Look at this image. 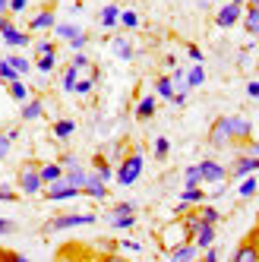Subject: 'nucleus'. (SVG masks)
<instances>
[{"label":"nucleus","instance_id":"17","mask_svg":"<svg viewBox=\"0 0 259 262\" xmlns=\"http://www.w3.org/2000/svg\"><path fill=\"white\" fill-rule=\"evenodd\" d=\"M41 171V183L48 186V183H57V180H63V167H60V161H48V164H41L38 167Z\"/></svg>","mask_w":259,"mask_h":262},{"label":"nucleus","instance_id":"7","mask_svg":"<svg viewBox=\"0 0 259 262\" xmlns=\"http://www.w3.org/2000/svg\"><path fill=\"white\" fill-rule=\"evenodd\" d=\"M231 142V133H228V117H218L209 129V145L212 148H228Z\"/></svg>","mask_w":259,"mask_h":262},{"label":"nucleus","instance_id":"21","mask_svg":"<svg viewBox=\"0 0 259 262\" xmlns=\"http://www.w3.org/2000/svg\"><path fill=\"white\" fill-rule=\"evenodd\" d=\"M41 114H45V101L41 98H29L23 104V120H38Z\"/></svg>","mask_w":259,"mask_h":262},{"label":"nucleus","instance_id":"43","mask_svg":"<svg viewBox=\"0 0 259 262\" xmlns=\"http://www.w3.org/2000/svg\"><path fill=\"white\" fill-rule=\"evenodd\" d=\"M10 145H13V139H10L7 133H0V161H4V158L10 155Z\"/></svg>","mask_w":259,"mask_h":262},{"label":"nucleus","instance_id":"36","mask_svg":"<svg viewBox=\"0 0 259 262\" xmlns=\"http://www.w3.org/2000/svg\"><path fill=\"white\" fill-rule=\"evenodd\" d=\"M256 190H259V180L250 174V177H244V183H240V196L244 199H250V196H256Z\"/></svg>","mask_w":259,"mask_h":262},{"label":"nucleus","instance_id":"47","mask_svg":"<svg viewBox=\"0 0 259 262\" xmlns=\"http://www.w3.org/2000/svg\"><path fill=\"white\" fill-rule=\"evenodd\" d=\"M117 247H123V250H130V253H139V250H142V243H136V240H130V237H126V240L117 243Z\"/></svg>","mask_w":259,"mask_h":262},{"label":"nucleus","instance_id":"60","mask_svg":"<svg viewBox=\"0 0 259 262\" xmlns=\"http://www.w3.org/2000/svg\"><path fill=\"white\" fill-rule=\"evenodd\" d=\"M228 4H237V7H244V0H228Z\"/></svg>","mask_w":259,"mask_h":262},{"label":"nucleus","instance_id":"19","mask_svg":"<svg viewBox=\"0 0 259 262\" xmlns=\"http://www.w3.org/2000/svg\"><path fill=\"white\" fill-rule=\"evenodd\" d=\"M155 111H158V98H155V95H145V98L136 104V117H139V120H152Z\"/></svg>","mask_w":259,"mask_h":262},{"label":"nucleus","instance_id":"51","mask_svg":"<svg viewBox=\"0 0 259 262\" xmlns=\"http://www.w3.org/2000/svg\"><path fill=\"white\" fill-rule=\"evenodd\" d=\"M29 7V0H10V13H23Z\"/></svg>","mask_w":259,"mask_h":262},{"label":"nucleus","instance_id":"40","mask_svg":"<svg viewBox=\"0 0 259 262\" xmlns=\"http://www.w3.org/2000/svg\"><path fill=\"white\" fill-rule=\"evenodd\" d=\"M168 152H171V142L164 139V136H158V139H155V158L164 161V158H168Z\"/></svg>","mask_w":259,"mask_h":262},{"label":"nucleus","instance_id":"15","mask_svg":"<svg viewBox=\"0 0 259 262\" xmlns=\"http://www.w3.org/2000/svg\"><path fill=\"white\" fill-rule=\"evenodd\" d=\"M0 38H4V45H10V48H23V45H29V35H26L23 29H16V26H7L4 32H0Z\"/></svg>","mask_w":259,"mask_h":262},{"label":"nucleus","instance_id":"35","mask_svg":"<svg viewBox=\"0 0 259 262\" xmlns=\"http://www.w3.org/2000/svg\"><path fill=\"white\" fill-rule=\"evenodd\" d=\"M54 67H57V54H45V57H38V63H35L38 73H54Z\"/></svg>","mask_w":259,"mask_h":262},{"label":"nucleus","instance_id":"48","mask_svg":"<svg viewBox=\"0 0 259 262\" xmlns=\"http://www.w3.org/2000/svg\"><path fill=\"white\" fill-rule=\"evenodd\" d=\"M0 234H16V221H10V218H0Z\"/></svg>","mask_w":259,"mask_h":262},{"label":"nucleus","instance_id":"56","mask_svg":"<svg viewBox=\"0 0 259 262\" xmlns=\"http://www.w3.org/2000/svg\"><path fill=\"white\" fill-rule=\"evenodd\" d=\"M16 259V253H10V250H0V262H13Z\"/></svg>","mask_w":259,"mask_h":262},{"label":"nucleus","instance_id":"39","mask_svg":"<svg viewBox=\"0 0 259 262\" xmlns=\"http://www.w3.org/2000/svg\"><path fill=\"white\" fill-rule=\"evenodd\" d=\"M123 29H136L139 26V16L133 13V10H120V19H117Z\"/></svg>","mask_w":259,"mask_h":262},{"label":"nucleus","instance_id":"30","mask_svg":"<svg viewBox=\"0 0 259 262\" xmlns=\"http://www.w3.org/2000/svg\"><path fill=\"white\" fill-rule=\"evenodd\" d=\"M202 199H206L202 186H187V190H183V199H180V202H187V205H202Z\"/></svg>","mask_w":259,"mask_h":262},{"label":"nucleus","instance_id":"49","mask_svg":"<svg viewBox=\"0 0 259 262\" xmlns=\"http://www.w3.org/2000/svg\"><path fill=\"white\" fill-rule=\"evenodd\" d=\"M16 199H19V196H16L10 186H0V202H16Z\"/></svg>","mask_w":259,"mask_h":262},{"label":"nucleus","instance_id":"3","mask_svg":"<svg viewBox=\"0 0 259 262\" xmlns=\"http://www.w3.org/2000/svg\"><path fill=\"white\" fill-rule=\"evenodd\" d=\"M142 164H145L142 152H133L130 158H123V161H120V167L114 171L117 183H120V186H133V183L139 180V174H142Z\"/></svg>","mask_w":259,"mask_h":262},{"label":"nucleus","instance_id":"32","mask_svg":"<svg viewBox=\"0 0 259 262\" xmlns=\"http://www.w3.org/2000/svg\"><path fill=\"white\" fill-rule=\"evenodd\" d=\"M10 67L19 73V76H29V70H32V63H29V57H19V54H10Z\"/></svg>","mask_w":259,"mask_h":262},{"label":"nucleus","instance_id":"22","mask_svg":"<svg viewBox=\"0 0 259 262\" xmlns=\"http://www.w3.org/2000/svg\"><path fill=\"white\" fill-rule=\"evenodd\" d=\"M54 35H57V38H63V41L70 45L73 38H76V35H82V29H79V26H73V23H57V26H54Z\"/></svg>","mask_w":259,"mask_h":262},{"label":"nucleus","instance_id":"25","mask_svg":"<svg viewBox=\"0 0 259 262\" xmlns=\"http://www.w3.org/2000/svg\"><path fill=\"white\" fill-rule=\"evenodd\" d=\"M202 228V218H199V212H187L183 215V231H187V237L193 240L196 237V231Z\"/></svg>","mask_w":259,"mask_h":262},{"label":"nucleus","instance_id":"31","mask_svg":"<svg viewBox=\"0 0 259 262\" xmlns=\"http://www.w3.org/2000/svg\"><path fill=\"white\" fill-rule=\"evenodd\" d=\"M155 95H161V98H174V82H171V76H161L158 82H155Z\"/></svg>","mask_w":259,"mask_h":262},{"label":"nucleus","instance_id":"41","mask_svg":"<svg viewBox=\"0 0 259 262\" xmlns=\"http://www.w3.org/2000/svg\"><path fill=\"white\" fill-rule=\"evenodd\" d=\"M92 85H95V76H92V79H79L73 92H76V95H89V92H92Z\"/></svg>","mask_w":259,"mask_h":262},{"label":"nucleus","instance_id":"54","mask_svg":"<svg viewBox=\"0 0 259 262\" xmlns=\"http://www.w3.org/2000/svg\"><path fill=\"white\" fill-rule=\"evenodd\" d=\"M247 95H250V98H253V101H259V79H256V82H250V85H247Z\"/></svg>","mask_w":259,"mask_h":262},{"label":"nucleus","instance_id":"50","mask_svg":"<svg viewBox=\"0 0 259 262\" xmlns=\"http://www.w3.org/2000/svg\"><path fill=\"white\" fill-rule=\"evenodd\" d=\"M76 164H79L76 155H63V158H60V167H63V171H70V167H76Z\"/></svg>","mask_w":259,"mask_h":262},{"label":"nucleus","instance_id":"24","mask_svg":"<svg viewBox=\"0 0 259 262\" xmlns=\"http://www.w3.org/2000/svg\"><path fill=\"white\" fill-rule=\"evenodd\" d=\"M117 19H120V10H117L114 4L101 7V29H114V26H117Z\"/></svg>","mask_w":259,"mask_h":262},{"label":"nucleus","instance_id":"10","mask_svg":"<svg viewBox=\"0 0 259 262\" xmlns=\"http://www.w3.org/2000/svg\"><path fill=\"white\" fill-rule=\"evenodd\" d=\"M51 202H63V199H76V196H82L76 186H70V183H63V180H57V183H48V193H45Z\"/></svg>","mask_w":259,"mask_h":262},{"label":"nucleus","instance_id":"44","mask_svg":"<svg viewBox=\"0 0 259 262\" xmlns=\"http://www.w3.org/2000/svg\"><path fill=\"white\" fill-rule=\"evenodd\" d=\"M85 45H89V35H85V32H82V35H76V38H73V41H70V48H73V54H76V51H82Z\"/></svg>","mask_w":259,"mask_h":262},{"label":"nucleus","instance_id":"52","mask_svg":"<svg viewBox=\"0 0 259 262\" xmlns=\"http://www.w3.org/2000/svg\"><path fill=\"white\" fill-rule=\"evenodd\" d=\"M187 54H190V60H193V63H202V51H199L196 45H190V48H187Z\"/></svg>","mask_w":259,"mask_h":262},{"label":"nucleus","instance_id":"38","mask_svg":"<svg viewBox=\"0 0 259 262\" xmlns=\"http://www.w3.org/2000/svg\"><path fill=\"white\" fill-rule=\"evenodd\" d=\"M199 218L202 221H206V224H218V209H215V205H199Z\"/></svg>","mask_w":259,"mask_h":262},{"label":"nucleus","instance_id":"28","mask_svg":"<svg viewBox=\"0 0 259 262\" xmlns=\"http://www.w3.org/2000/svg\"><path fill=\"white\" fill-rule=\"evenodd\" d=\"M95 174H98L104 183H107L111 177H114V167H111V161H107L104 155H95Z\"/></svg>","mask_w":259,"mask_h":262},{"label":"nucleus","instance_id":"46","mask_svg":"<svg viewBox=\"0 0 259 262\" xmlns=\"http://www.w3.org/2000/svg\"><path fill=\"white\" fill-rule=\"evenodd\" d=\"M95 262H126V259H123L120 253H114V250H111V253H101V256H98Z\"/></svg>","mask_w":259,"mask_h":262},{"label":"nucleus","instance_id":"1","mask_svg":"<svg viewBox=\"0 0 259 262\" xmlns=\"http://www.w3.org/2000/svg\"><path fill=\"white\" fill-rule=\"evenodd\" d=\"M98 215H92V212H67V215H57V218H51L45 224V234H57V231H70V228H85V224H95Z\"/></svg>","mask_w":259,"mask_h":262},{"label":"nucleus","instance_id":"59","mask_svg":"<svg viewBox=\"0 0 259 262\" xmlns=\"http://www.w3.org/2000/svg\"><path fill=\"white\" fill-rule=\"evenodd\" d=\"M247 4H250V7H253V10H259V0H247Z\"/></svg>","mask_w":259,"mask_h":262},{"label":"nucleus","instance_id":"23","mask_svg":"<svg viewBox=\"0 0 259 262\" xmlns=\"http://www.w3.org/2000/svg\"><path fill=\"white\" fill-rule=\"evenodd\" d=\"M240 23H244V29L253 35L256 41H259V10H253V7H250V10L244 13V19H240Z\"/></svg>","mask_w":259,"mask_h":262},{"label":"nucleus","instance_id":"37","mask_svg":"<svg viewBox=\"0 0 259 262\" xmlns=\"http://www.w3.org/2000/svg\"><path fill=\"white\" fill-rule=\"evenodd\" d=\"M76 82H79V70L76 67H67V73H63V92H73Z\"/></svg>","mask_w":259,"mask_h":262},{"label":"nucleus","instance_id":"6","mask_svg":"<svg viewBox=\"0 0 259 262\" xmlns=\"http://www.w3.org/2000/svg\"><path fill=\"white\" fill-rule=\"evenodd\" d=\"M228 133H231V142H250L253 139V120L228 117Z\"/></svg>","mask_w":259,"mask_h":262},{"label":"nucleus","instance_id":"64","mask_svg":"<svg viewBox=\"0 0 259 262\" xmlns=\"http://www.w3.org/2000/svg\"><path fill=\"white\" fill-rule=\"evenodd\" d=\"M60 262H63V259H60Z\"/></svg>","mask_w":259,"mask_h":262},{"label":"nucleus","instance_id":"13","mask_svg":"<svg viewBox=\"0 0 259 262\" xmlns=\"http://www.w3.org/2000/svg\"><path fill=\"white\" fill-rule=\"evenodd\" d=\"M253 171H259V161H256V158H250V155H240V158L234 161V167H231V174H234V177H240V180L250 177Z\"/></svg>","mask_w":259,"mask_h":262},{"label":"nucleus","instance_id":"26","mask_svg":"<svg viewBox=\"0 0 259 262\" xmlns=\"http://www.w3.org/2000/svg\"><path fill=\"white\" fill-rule=\"evenodd\" d=\"M202 82H206V70H202V63L190 67V70H187V89H196V85H202Z\"/></svg>","mask_w":259,"mask_h":262},{"label":"nucleus","instance_id":"11","mask_svg":"<svg viewBox=\"0 0 259 262\" xmlns=\"http://www.w3.org/2000/svg\"><path fill=\"white\" fill-rule=\"evenodd\" d=\"M57 26V16H54V10H38L32 16V23H29V29L32 32H48V29H54Z\"/></svg>","mask_w":259,"mask_h":262},{"label":"nucleus","instance_id":"16","mask_svg":"<svg viewBox=\"0 0 259 262\" xmlns=\"http://www.w3.org/2000/svg\"><path fill=\"white\" fill-rule=\"evenodd\" d=\"M190 259H196V247H193V240L171 247V256H168V262H190Z\"/></svg>","mask_w":259,"mask_h":262},{"label":"nucleus","instance_id":"29","mask_svg":"<svg viewBox=\"0 0 259 262\" xmlns=\"http://www.w3.org/2000/svg\"><path fill=\"white\" fill-rule=\"evenodd\" d=\"M10 98H13V101H19V104H26V101H29V89H26V82H23V79L10 82Z\"/></svg>","mask_w":259,"mask_h":262},{"label":"nucleus","instance_id":"42","mask_svg":"<svg viewBox=\"0 0 259 262\" xmlns=\"http://www.w3.org/2000/svg\"><path fill=\"white\" fill-rule=\"evenodd\" d=\"M35 51H38V57H45V54H57V45H54V41H38Z\"/></svg>","mask_w":259,"mask_h":262},{"label":"nucleus","instance_id":"5","mask_svg":"<svg viewBox=\"0 0 259 262\" xmlns=\"http://www.w3.org/2000/svg\"><path fill=\"white\" fill-rule=\"evenodd\" d=\"M199 174H202V183H225L228 167L218 164V161H212V158H202L199 161Z\"/></svg>","mask_w":259,"mask_h":262},{"label":"nucleus","instance_id":"62","mask_svg":"<svg viewBox=\"0 0 259 262\" xmlns=\"http://www.w3.org/2000/svg\"><path fill=\"white\" fill-rule=\"evenodd\" d=\"M190 262H202V259H190Z\"/></svg>","mask_w":259,"mask_h":262},{"label":"nucleus","instance_id":"4","mask_svg":"<svg viewBox=\"0 0 259 262\" xmlns=\"http://www.w3.org/2000/svg\"><path fill=\"white\" fill-rule=\"evenodd\" d=\"M107 224L117 228V231H130L136 224V205L133 202H117L114 209H111V215H107Z\"/></svg>","mask_w":259,"mask_h":262},{"label":"nucleus","instance_id":"58","mask_svg":"<svg viewBox=\"0 0 259 262\" xmlns=\"http://www.w3.org/2000/svg\"><path fill=\"white\" fill-rule=\"evenodd\" d=\"M13 262H32V259H26L23 253H16V259H13Z\"/></svg>","mask_w":259,"mask_h":262},{"label":"nucleus","instance_id":"63","mask_svg":"<svg viewBox=\"0 0 259 262\" xmlns=\"http://www.w3.org/2000/svg\"><path fill=\"white\" fill-rule=\"evenodd\" d=\"M51 4H57V0H51Z\"/></svg>","mask_w":259,"mask_h":262},{"label":"nucleus","instance_id":"45","mask_svg":"<svg viewBox=\"0 0 259 262\" xmlns=\"http://www.w3.org/2000/svg\"><path fill=\"white\" fill-rule=\"evenodd\" d=\"M70 67H76V70H85V67H89V57H85L82 51H76V54H73V63H70Z\"/></svg>","mask_w":259,"mask_h":262},{"label":"nucleus","instance_id":"57","mask_svg":"<svg viewBox=\"0 0 259 262\" xmlns=\"http://www.w3.org/2000/svg\"><path fill=\"white\" fill-rule=\"evenodd\" d=\"M7 10H10V0H0V16H4Z\"/></svg>","mask_w":259,"mask_h":262},{"label":"nucleus","instance_id":"18","mask_svg":"<svg viewBox=\"0 0 259 262\" xmlns=\"http://www.w3.org/2000/svg\"><path fill=\"white\" fill-rule=\"evenodd\" d=\"M85 180H89V171H82V164H76V167H70V171H63V183H70V186H76L79 193H82V186H85Z\"/></svg>","mask_w":259,"mask_h":262},{"label":"nucleus","instance_id":"33","mask_svg":"<svg viewBox=\"0 0 259 262\" xmlns=\"http://www.w3.org/2000/svg\"><path fill=\"white\" fill-rule=\"evenodd\" d=\"M16 79H23V76L10 67V60H0V82H7V85H10V82H16Z\"/></svg>","mask_w":259,"mask_h":262},{"label":"nucleus","instance_id":"2","mask_svg":"<svg viewBox=\"0 0 259 262\" xmlns=\"http://www.w3.org/2000/svg\"><path fill=\"white\" fill-rule=\"evenodd\" d=\"M41 164H35V161H26L23 167H19V174H16V183H19V193H26V196H38L41 193V171H38Z\"/></svg>","mask_w":259,"mask_h":262},{"label":"nucleus","instance_id":"8","mask_svg":"<svg viewBox=\"0 0 259 262\" xmlns=\"http://www.w3.org/2000/svg\"><path fill=\"white\" fill-rule=\"evenodd\" d=\"M240 19H244V7H237V4H225V7L218 10V16H215L218 29H231V26H237Z\"/></svg>","mask_w":259,"mask_h":262},{"label":"nucleus","instance_id":"53","mask_svg":"<svg viewBox=\"0 0 259 262\" xmlns=\"http://www.w3.org/2000/svg\"><path fill=\"white\" fill-rule=\"evenodd\" d=\"M202 262H221L218 250H215V247H209V250H206V256H202Z\"/></svg>","mask_w":259,"mask_h":262},{"label":"nucleus","instance_id":"55","mask_svg":"<svg viewBox=\"0 0 259 262\" xmlns=\"http://www.w3.org/2000/svg\"><path fill=\"white\" fill-rule=\"evenodd\" d=\"M244 155H250V158L259 161V142H247V152H244Z\"/></svg>","mask_w":259,"mask_h":262},{"label":"nucleus","instance_id":"12","mask_svg":"<svg viewBox=\"0 0 259 262\" xmlns=\"http://www.w3.org/2000/svg\"><path fill=\"white\" fill-rule=\"evenodd\" d=\"M82 193L101 202V199L107 196V183H104V180H101L98 174H89V180H85V186H82Z\"/></svg>","mask_w":259,"mask_h":262},{"label":"nucleus","instance_id":"27","mask_svg":"<svg viewBox=\"0 0 259 262\" xmlns=\"http://www.w3.org/2000/svg\"><path fill=\"white\" fill-rule=\"evenodd\" d=\"M73 133H76V120H57L54 123V136L57 139H70Z\"/></svg>","mask_w":259,"mask_h":262},{"label":"nucleus","instance_id":"9","mask_svg":"<svg viewBox=\"0 0 259 262\" xmlns=\"http://www.w3.org/2000/svg\"><path fill=\"white\" fill-rule=\"evenodd\" d=\"M231 262H259V243H256V237H253V234H250V237H247V240L234 250Z\"/></svg>","mask_w":259,"mask_h":262},{"label":"nucleus","instance_id":"14","mask_svg":"<svg viewBox=\"0 0 259 262\" xmlns=\"http://www.w3.org/2000/svg\"><path fill=\"white\" fill-rule=\"evenodd\" d=\"M212 243H215V224H206V221H202V228H199L196 237H193V247H196V250H209Z\"/></svg>","mask_w":259,"mask_h":262},{"label":"nucleus","instance_id":"34","mask_svg":"<svg viewBox=\"0 0 259 262\" xmlns=\"http://www.w3.org/2000/svg\"><path fill=\"white\" fill-rule=\"evenodd\" d=\"M183 183H187V186H202V174H199V164H190L187 171H183Z\"/></svg>","mask_w":259,"mask_h":262},{"label":"nucleus","instance_id":"20","mask_svg":"<svg viewBox=\"0 0 259 262\" xmlns=\"http://www.w3.org/2000/svg\"><path fill=\"white\" fill-rule=\"evenodd\" d=\"M111 51H114V57H120V60H133V45H130L126 38H120V35H117V38H111Z\"/></svg>","mask_w":259,"mask_h":262},{"label":"nucleus","instance_id":"61","mask_svg":"<svg viewBox=\"0 0 259 262\" xmlns=\"http://www.w3.org/2000/svg\"><path fill=\"white\" fill-rule=\"evenodd\" d=\"M256 237H259V215H256Z\"/></svg>","mask_w":259,"mask_h":262}]
</instances>
